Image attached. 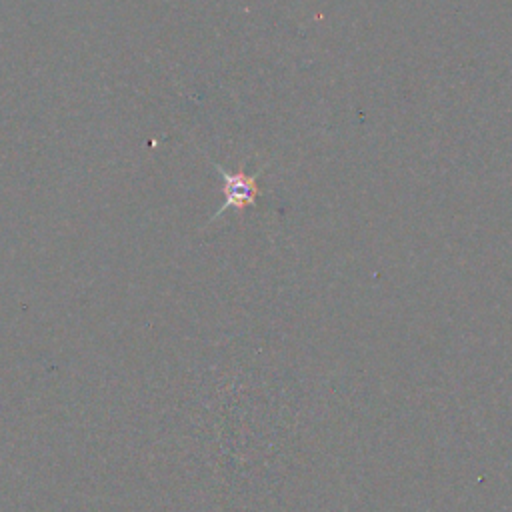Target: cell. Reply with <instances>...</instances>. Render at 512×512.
Returning <instances> with one entry per match:
<instances>
[{"label": "cell", "instance_id": "1", "mask_svg": "<svg viewBox=\"0 0 512 512\" xmlns=\"http://www.w3.org/2000/svg\"><path fill=\"white\" fill-rule=\"evenodd\" d=\"M208 162L212 164V168L220 174L222 178V192H224V202L222 206L210 216L208 224H212L214 220H218L226 210H236V212H244L248 206L256 204V198L260 194V186H258V178L262 176L264 168H260L256 174H248L244 170V162L238 166V170L230 172L226 170L222 164H218L216 160L208 158Z\"/></svg>", "mask_w": 512, "mask_h": 512}]
</instances>
